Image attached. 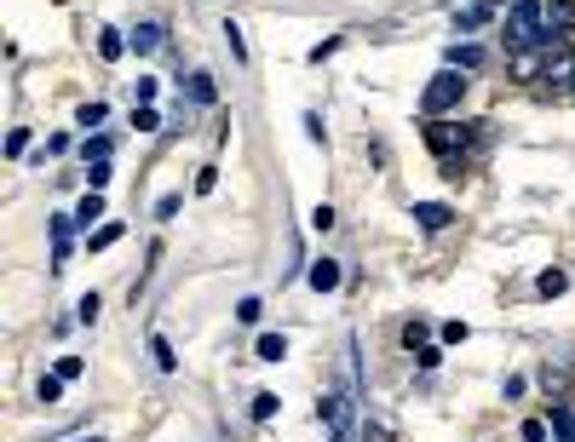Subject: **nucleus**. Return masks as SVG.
Segmentation results:
<instances>
[{
  "instance_id": "1",
  "label": "nucleus",
  "mask_w": 575,
  "mask_h": 442,
  "mask_svg": "<svg viewBox=\"0 0 575 442\" xmlns=\"http://www.w3.org/2000/svg\"><path fill=\"white\" fill-rule=\"evenodd\" d=\"M507 46H512V52L547 46V29H541V0H518V6L507 12Z\"/></svg>"
},
{
  "instance_id": "2",
  "label": "nucleus",
  "mask_w": 575,
  "mask_h": 442,
  "mask_svg": "<svg viewBox=\"0 0 575 442\" xmlns=\"http://www.w3.org/2000/svg\"><path fill=\"white\" fill-rule=\"evenodd\" d=\"M460 92H466L460 69H438V75L426 81V92H420V109H426V116H443V109L460 104Z\"/></svg>"
},
{
  "instance_id": "3",
  "label": "nucleus",
  "mask_w": 575,
  "mask_h": 442,
  "mask_svg": "<svg viewBox=\"0 0 575 442\" xmlns=\"http://www.w3.org/2000/svg\"><path fill=\"white\" fill-rule=\"evenodd\" d=\"M478 138V126H426V144H431V150H438V161H443V167H449V178H455V150H466V144H472Z\"/></svg>"
},
{
  "instance_id": "4",
  "label": "nucleus",
  "mask_w": 575,
  "mask_h": 442,
  "mask_svg": "<svg viewBox=\"0 0 575 442\" xmlns=\"http://www.w3.org/2000/svg\"><path fill=\"white\" fill-rule=\"evenodd\" d=\"M575 24V6H570V0H541V29H547V46L552 41H559V35Z\"/></svg>"
},
{
  "instance_id": "5",
  "label": "nucleus",
  "mask_w": 575,
  "mask_h": 442,
  "mask_svg": "<svg viewBox=\"0 0 575 442\" xmlns=\"http://www.w3.org/2000/svg\"><path fill=\"white\" fill-rule=\"evenodd\" d=\"M449 218H455V213H449L443 201H415V225H420V230H443Z\"/></svg>"
},
{
  "instance_id": "6",
  "label": "nucleus",
  "mask_w": 575,
  "mask_h": 442,
  "mask_svg": "<svg viewBox=\"0 0 575 442\" xmlns=\"http://www.w3.org/2000/svg\"><path fill=\"white\" fill-rule=\"evenodd\" d=\"M161 41H167V29H161V24H138V29L127 35V46H133V52H156Z\"/></svg>"
},
{
  "instance_id": "7",
  "label": "nucleus",
  "mask_w": 575,
  "mask_h": 442,
  "mask_svg": "<svg viewBox=\"0 0 575 442\" xmlns=\"http://www.w3.org/2000/svg\"><path fill=\"white\" fill-rule=\"evenodd\" d=\"M69 225H76V213H58V218H52V253H58V265L69 259Z\"/></svg>"
},
{
  "instance_id": "8",
  "label": "nucleus",
  "mask_w": 575,
  "mask_h": 442,
  "mask_svg": "<svg viewBox=\"0 0 575 442\" xmlns=\"http://www.w3.org/2000/svg\"><path fill=\"white\" fill-rule=\"evenodd\" d=\"M311 287H317V293H334V287H339V265H334V259H317V265H311Z\"/></svg>"
},
{
  "instance_id": "9",
  "label": "nucleus",
  "mask_w": 575,
  "mask_h": 442,
  "mask_svg": "<svg viewBox=\"0 0 575 442\" xmlns=\"http://www.w3.org/2000/svg\"><path fill=\"white\" fill-rule=\"evenodd\" d=\"M483 17H489V0H478V6L455 12V29H460V35H472V29H483Z\"/></svg>"
},
{
  "instance_id": "10",
  "label": "nucleus",
  "mask_w": 575,
  "mask_h": 442,
  "mask_svg": "<svg viewBox=\"0 0 575 442\" xmlns=\"http://www.w3.org/2000/svg\"><path fill=\"white\" fill-rule=\"evenodd\" d=\"M564 287H570V276H564V270H541V282H535V293H541V299H559Z\"/></svg>"
},
{
  "instance_id": "11",
  "label": "nucleus",
  "mask_w": 575,
  "mask_h": 442,
  "mask_svg": "<svg viewBox=\"0 0 575 442\" xmlns=\"http://www.w3.org/2000/svg\"><path fill=\"white\" fill-rule=\"evenodd\" d=\"M121 242V225H116V218H110V225H98L93 236H86V247H93V253H104V247H116Z\"/></svg>"
},
{
  "instance_id": "12",
  "label": "nucleus",
  "mask_w": 575,
  "mask_h": 442,
  "mask_svg": "<svg viewBox=\"0 0 575 442\" xmlns=\"http://www.w3.org/2000/svg\"><path fill=\"white\" fill-rule=\"evenodd\" d=\"M478 64H483L478 46H449V69H478Z\"/></svg>"
},
{
  "instance_id": "13",
  "label": "nucleus",
  "mask_w": 575,
  "mask_h": 442,
  "mask_svg": "<svg viewBox=\"0 0 575 442\" xmlns=\"http://www.w3.org/2000/svg\"><path fill=\"white\" fill-rule=\"evenodd\" d=\"M93 218H104V196H98V190H93V196H86L81 207H76V225H86V230H93Z\"/></svg>"
},
{
  "instance_id": "14",
  "label": "nucleus",
  "mask_w": 575,
  "mask_h": 442,
  "mask_svg": "<svg viewBox=\"0 0 575 442\" xmlns=\"http://www.w3.org/2000/svg\"><path fill=\"white\" fill-rule=\"evenodd\" d=\"M213 98H219L213 75H190V104H213Z\"/></svg>"
},
{
  "instance_id": "15",
  "label": "nucleus",
  "mask_w": 575,
  "mask_h": 442,
  "mask_svg": "<svg viewBox=\"0 0 575 442\" xmlns=\"http://www.w3.org/2000/svg\"><path fill=\"white\" fill-rule=\"evenodd\" d=\"M282 357H288V339L282 334H265L259 339V362H282Z\"/></svg>"
},
{
  "instance_id": "16",
  "label": "nucleus",
  "mask_w": 575,
  "mask_h": 442,
  "mask_svg": "<svg viewBox=\"0 0 575 442\" xmlns=\"http://www.w3.org/2000/svg\"><path fill=\"white\" fill-rule=\"evenodd\" d=\"M150 357H156V367H167V374H173V367H178V357H173V345H167V339H161V334H150Z\"/></svg>"
},
{
  "instance_id": "17",
  "label": "nucleus",
  "mask_w": 575,
  "mask_h": 442,
  "mask_svg": "<svg viewBox=\"0 0 575 442\" xmlns=\"http://www.w3.org/2000/svg\"><path fill=\"white\" fill-rule=\"evenodd\" d=\"M225 41H230V58L247 64V41H242V24H237V17H225Z\"/></svg>"
},
{
  "instance_id": "18",
  "label": "nucleus",
  "mask_w": 575,
  "mask_h": 442,
  "mask_svg": "<svg viewBox=\"0 0 575 442\" xmlns=\"http://www.w3.org/2000/svg\"><path fill=\"white\" fill-rule=\"evenodd\" d=\"M81 156H86V167H98V161H110V138H86V144H81Z\"/></svg>"
},
{
  "instance_id": "19",
  "label": "nucleus",
  "mask_w": 575,
  "mask_h": 442,
  "mask_svg": "<svg viewBox=\"0 0 575 442\" xmlns=\"http://www.w3.org/2000/svg\"><path fill=\"white\" fill-rule=\"evenodd\" d=\"M98 52H104V58H110V64H116V58H121V52H127V41H121V35H116V29H104V35H98Z\"/></svg>"
},
{
  "instance_id": "20",
  "label": "nucleus",
  "mask_w": 575,
  "mask_h": 442,
  "mask_svg": "<svg viewBox=\"0 0 575 442\" xmlns=\"http://www.w3.org/2000/svg\"><path fill=\"white\" fill-rule=\"evenodd\" d=\"M104 116H110V109L93 98V104H81V116H76V121H81V126H104Z\"/></svg>"
},
{
  "instance_id": "21",
  "label": "nucleus",
  "mask_w": 575,
  "mask_h": 442,
  "mask_svg": "<svg viewBox=\"0 0 575 442\" xmlns=\"http://www.w3.org/2000/svg\"><path fill=\"white\" fill-rule=\"evenodd\" d=\"M133 126H138V133H161V116H156V109H133Z\"/></svg>"
},
{
  "instance_id": "22",
  "label": "nucleus",
  "mask_w": 575,
  "mask_h": 442,
  "mask_svg": "<svg viewBox=\"0 0 575 442\" xmlns=\"http://www.w3.org/2000/svg\"><path fill=\"white\" fill-rule=\"evenodd\" d=\"M76 310H81V322H98V310H104V299H98V293H86V299H81Z\"/></svg>"
},
{
  "instance_id": "23",
  "label": "nucleus",
  "mask_w": 575,
  "mask_h": 442,
  "mask_svg": "<svg viewBox=\"0 0 575 442\" xmlns=\"http://www.w3.org/2000/svg\"><path fill=\"white\" fill-rule=\"evenodd\" d=\"M213 184H219V167H202L196 173V196H213Z\"/></svg>"
},
{
  "instance_id": "24",
  "label": "nucleus",
  "mask_w": 575,
  "mask_h": 442,
  "mask_svg": "<svg viewBox=\"0 0 575 442\" xmlns=\"http://www.w3.org/2000/svg\"><path fill=\"white\" fill-rule=\"evenodd\" d=\"M58 397H64V379L46 374V379H41V402H58Z\"/></svg>"
},
{
  "instance_id": "25",
  "label": "nucleus",
  "mask_w": 575,
  "mask_h": 442,
  "mask_svg": "<svg viewBox=\"0 0 575 442\" xmlns=\"http://www.w3.org/2000/svg\"><path fill=\"white\" fill-rule=\"evenodd\" d=\"M271 414H277V397L259 391V397H254V419H271Z\"/></svg>"
},
{
  "instance_id": "26",
  "label": "nucleus",
  "mask_w": 575,
  "mask_h": 442,
  "mask_svg": "<svg viewBox=\"0 0 575 442\" xmlns=\"http://www.w3.org/2000/svg\"><path fill=\"white\" fill-rule=\"evenodd\" d=\"M81 367H86L81 357H64V362H58V379H64V385H69V379H81Z\"/></svg>"
},
{
  "instance_id": "27",
  "label": "nucleus",
  "mask_w": 575,
  "mask_h": 442,
  "mask_svg": "<svg viewBox=\"0 0 575 442\" xmlns=\"http://www.w3.org/2000/svg\"><path fill=\"white\" fill-rule=\"evenodd\" d=\"M86 184H93V190H104V184H110V161H98V167H86Z\"/></svg>"
},
{
  "instance_id": "28",
  "label": "nucleus",
  "mask_w": 575,
  "mask_h": 442,
  "mask_svg": "<svg viewBox=\"0 0 575 442\" xmlns=\"http://www.w3.org/2000/svg\"><path fill=\"white\" fill-rule=\"evenodd\" d=\"M133 98H138V109H150V98H156V81H133Z\"/></svg>"
},
{
  "instance_id": "29",
  "label": "nucleus",
  "mask_w": 575,
  "mask_h": 442,
  "mask_svg": "<svg viewBox=\"0 0 575 442\" xmlns=\"http://www.w3.org/2000/svg\"><path fill=\"white\" fill-rule=\"evenodd\" d=\"M259 310H265L259 299H242V305H237V322H259Z\"/></svg>"
},
{
  "instance_id": "30",
  "label": "nucleus",
  "mask_w": 575,
  "mask_h": 442,
  "mask_svg": "<svg viewBox=\"0 0 575 442\" xmlns=\"http://www.w3.org/2000/svg\"><path fill=\"white\" fill-rule=\"evenodd\" d=\"M524 442H547V419H524Z\"/></svg>"
},
{
  "instance_id": "31",
  "label": "nucleus",
  "mask_w": 575,
  "mask_h": 442,
  "mask_svg": "<svg viewBox=\"0 0 575 442\" xmlns=\"http://www.w3.org/2000/svg\"><path fill=\"white\" fill-rule=\"evenodd\" d=\"M403 345H409V351H415V345H426V327H420V322H409V327H403Z\"/></svg>"
},
{
  "instance_id": "32",
  "label": "nucleus",
  "mask_w": 575,
  "mask_h": 442,
  "mask_svg": "<svg viewBox=\"0 0 575 442\" xmlns=\"http://www.w3.org/2000/svg\"><path fill=\"white\" fill-rule=\"evenodd\" d=\"M466 339V322H443V345H460Z\"/></svg>"
},
{
  "instance_id": "33",
  "label": "nucleus",
  "mask_w": 575,
  "mask_h": 442,
  "mask_svg": "<svg viewBox=\"0 0 575 442\" xmlns=\"http://www.w3.org/2000/svg\"><path fill=\"white\" fill-rule=\"evenodd\" d=\"M81 442H98V437H81Z\"/></svg>"
},
{
  "instance_id": "34",
  "label": "nucleus",
  "mask_w": 575,
  "mask_h": 442,
  "mask_svg": "<svg viewBox=\"0 0 575 442\" xmlns=\"http://www.w3.org/2000/svg\"><path fill=\"white\" fill-rule=\"evenodd\" d=\"M570 86H575V75H570Z\"/></svg>"
}]
</instances>
